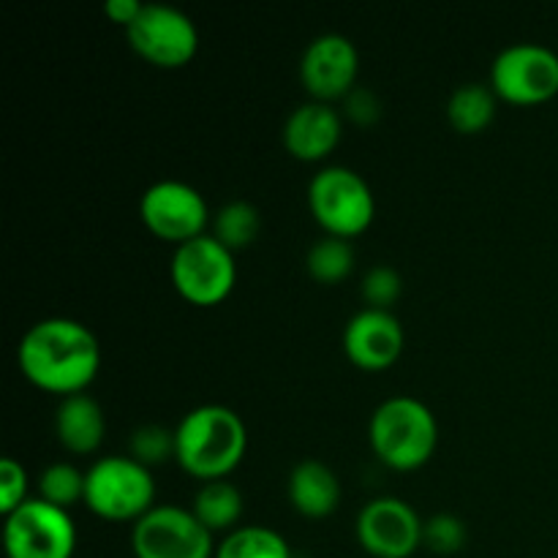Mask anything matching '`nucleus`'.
Instances as JSON below:
<instances>
[{
    "label": "nucleus",
    "instance_id": "6ab92c4d",
    "mask_svg": "<svg viewBox=\"0 0 558 558\" xmlns=\"http://www.w3.org/2000/svg\"><path fill=\"white\" fill-rule=\"evenodd\" d=\"M496 101L499 96L494 93V87L483 85V82H466L450 93L447 118H450L452 129L461 134H480L496 118Z\"/></svg>",
    "mask_w": 558,
    "mask_h": 558
},
{
    "label": "nucleus",
    "instance_id": "cd10ccee",
    "mask_svg": "<svg viewBox=\"0 0 558 558\" xmlns=\"http://www.w3.org/2000/svg\"><path fill=\"white\" fill-rule=\"evenodd\" d=\"M343 107L357 125H371L381 118V101L371 87L354 85L343 98Z\"/></svg>",
    "mask_w": 558,
    "mask_h": 558
},
{
    "label": "nucleus",
    "instance_id": "b1692460",
    "mask_svg": "<svg viewBox=\"0 0 558 558\" xmlns=\"http://www.w3.org/2000/svg\"><path fill=\"white\" fill-rule=\"evenodd\" d=\"M131 458L140 461L142 466H161L169 458H174V430L163 425H142L134 430L129 441Z\"/></svg>",
    "mask_w": 558,
    "mask_h": 558
},
{
    "label": "nucleus",
    "instance_id": "5701e85b",
    "mask_svg": "<svg viewBox=\"0 0 558 558\" xmlns=\"http://www.w3.org/2000/svg\"><path fill=\"white\" fill-rule=\"evenodd\" d=\"M38 490L47 505L71 510L74 505L85 501V474L71 463H49L38 477Z\"/></svg>",
    "mask_w": 558,
    "mask_h": 558
},
{
    "label": "nucleus",
    "instance_id": "39448f33",
    "mask_svg": "<svg viewBox=\"0 0 558 558\" xmlns=\"http://www.w3.org/2000/svg\"><path fill=\"white\" fill-rule=\"evenodd\" d=\"M308 205L327 234L347 240L365 232L376 213L374 191L349 167L319 169L308 183Z\"/></svg>",
    "mask_w": 558,
    "mask_h": 558
},
{
    "label": "nucleus",
    "instance_id": "7ed1b4c3",
    "mask_svg": "<svg viewBox=\"0 0 558 558\" xmlns=\"http://www.w3.org/2000/svg\"><path fill=\"white\" fill-rule=\"evenodd\" d=\"M368 439L376 456L398 472H412L430 461L439 441L434 412L412 396H392L374 412Z\"/></svg>",
    "mask_w": 558,
    "mask_h": 558
},
{
    "label": "nucleus",
    "instance_id": "0eeeda50",
    "mask_svg": "<svg viewBox=\"0 0 558 558\" xmlns=\"http://www.w3.org/2000/svg\"><path fill=\"white\" fill-rule=\"evenodd\" d=\"M3 545L9 558H71L76 529L69 510L44 499H27L5 515Z\"/></svg>",
    "mask_w": 558,
    "mask_h": 558
},
{
    "label": "nucleus",
    "instance_id": "c85d7f7f",
    "mask_svg": "<svg viewBox=\"0 0 558 558\" xmlns=\"http://www.w3.org/2000/svg\"><path fill=\"white\" fill-rule=\"evenodd\" d=\"M140 9H142L140 0H107V3H104V11H107L109 20L120 22L123 27H129L131 22L136 20Z\"/></svg>",
    "mask_w": 558,
    "mask_h": 558
},
{
    "label": "nucleus",
    "instance_id": "423d86ee",
    "mask_svg": "<svg viewBox=\"0 0 558 558\" xmlns=\"http://www.w3.org/2000/svg\"><path fill=\"white\" fill-rule=\"evenodd\" d=\"M172 283L189 303L218 305L232 292L238 265L227 245L218 243L213 234L180 243L172 254Z\"/></svg>",
    "mask_w": 558,
    "mask_h": 558
},
{
    "label": "nucleus",
    "instance_id": "f8f14e48",
    "mask_svg": "<svg viewBox=\"0 0 558 558\" xmlns=\"http://www.w3.org/2000/svg\"><path fill=\"white\" fill-rule=\"evenodd\" d=\"M357 539L376 558H409L423 545V518L403 499L381 496L360 510Z\"/></svg>",
    "mask_w": 558,
    "mask_h": 558
},
{
    "label": "nucleus",
    "instance_id": "1a4fd4ad",
    "mask_svg": "<svg viewBox=\"0 0 558 558\" xmlns=\"http://www.w3.org/2000/svg\"><path fill=\"white\" fill-rule=\"evenodd\" d=\"M131 550L136 558H216L213 534L183 507H153L134 523Z\"/></svg>",
    "mask_w": 558,
    "mask_h": 558
},
{
    "label": "nucleus",
    "instance_id": "f03ea898",
    "mask_svg": "<svg viewBox=\"0 0 558 558\" xmlns=\"http://www.w3.org/2000/svg\"><path fill=\"white\" fill-rule=\"evenodd\" d=\"M248 447V430L229 407H196L174 428V458L196 480H227L240 466Z\"/></svg>",
    "mask_w": 558,
    "mask_h": 558
},
{
    "label": "nucleus",
    "instance_id": "9b49d317",
    "mask_svg": "<svg viewBox=\"0 0 558 558\" xmlns=\"http://www.w3.org/2000/svg\"><path fill=\"white\" fill-rule=\"evenodd\" d=\"M140 216L156 238L180 245L205 234L210 210L194 185L183 180H158L142 194Z\"/></svg>",
    "mask_w": 558,
    "mask_h": 558
},
{
    "label": "nucleus",
    "instance_id": "2eb2a0df",
    "mask_svg": "<svg viewBox=\"0 0 558 558\" xmlns=\"http://www.w3.org/2000/svg\"><path fill=\"white\" fill-rule=\"evenodd\" d=\"M341 140V114L327 101H305L283 123V145L300 161H319Z\"/></svg>",
    "mask_w": 558,
    "mask_h": 558
},
{
    "label": "nucleus",
    "instance_id": "4be33fe9",
    "mask_svg": "<svg viewBox=\"0 0 558 558\" xmlns=\"http://www.w3.org/2000/svg\"><path fill=\"white\" fill-rule=\"evenodd\" d=\"M305 267L319 283H338L352 272L354 267V248L347 238L325 234L311 245L305 256Z\"/></svg>",
    "mask_w": 558,
    "mask_h": 558
},
{
    "label": "nucleus",
    "instance_id": "6e6552de",
    "mask_svg": "<svg viewBox=\"0 0 558 558\" xmlns=\"http://www.w3.org/2000/svg\"><path fill=\"white\" fill-rule=\"evenodd\" d=\"M490 87L510 104H543L558 93V54L545 44H510L490 65Z\"/></svg>",
    "mask_w": 558,
    "mask_h": 558
},
{
    "label": "nucleus",
    "instance_id": "a211bd4d",
    "mask_svg": "<svg viewBox=\"0 0 558 558\" xmlns=\"http://www.w3.org/2000/svg\"><path fill=\"white\" fill-rule=\"evenodd\" d=\"M191 512L210 534L234 532L240 515H243V494L229 480H210L196 490Z\"/></svg>",
    "mask_w": 558,
    "mask_h": 558
},
{
    "label": "nucleus",
    "instance_id": "f257e3e1",
    "mask_svg": "<svg viewBox=\"0 0 558 558\" xmlns=\"http://www.w3.org/2000/svg\"><path fill=\"white\" fill-rule=\"evenodd\" d=\"M20 371L41 390L54 396H76L96 379L101 349L87 325L74 319H44L22 336L16 349Z\"/></svg>",
    "mask_w": 558,
    "mask_h": 558
},
{
    "label": "nucleus",
    "instance_id": "393cba45",
    "mask_svg": "<svg viewBox=\"0 0 558 558\" xmlns=\"http://www.w3.org/2000/svg\"><path fill=\"white\" fill-rule=\"evenodd\" d=\"M423 545L439 556H452L466 545V526L458 515L439 512L423 521Z\"/></svg>",
    "mask_w": 558,
    "mask_h": 558
},
{
    "label": "nucleus",
    "instance_id": "20e7f679",
    "mask_svg": "<svg viewBox=\"0 0 558 558\" xmlns=\"http://www.w3.org/2000/svg\"><path fill=\"white\" fill-rule=\"evenodd\" d=\"M156 480L131 456H109L85 472V505L107 521H140L153 510Z\"/></svg>",
    "mask_w": 558,
    "mask_h": 558
},
{
    "label": "nucleus",
    "instance_id": "bb28decb",
    "mask_svg": "<svg viewBox=\"0 0 558 558\" xmlns=\"http://www.w3.org/2000/svg\"><path fill=\"white\" fill-rule=\"evenodd\" d=\"M25 490H27V472L22 463L14 458H3L0 461V512L9 515L16 507L25 505Z\"/></svg>",
    "mask_w": 558,
    "mask_h": 558
},
{
    "label": "nucleus",
    "instance_id": "aec40b11",
    "mask_svg": "<svg viewBox=\"0 0 558 558\" xmlns=\"http://www.w3.org/2000/svg\"><path fill=\"white\" fill-rule=\"evenodd\" d=\"M216 558H292V550L272 529L238 526L218 543Z\"/></svg>",
    "mask_w": 558,
    "mask_h": 558
},
{
    "label": "nucleus",
    "instance_id": "dca6fc26",
    "mask_svg": "<svg viewBox=\"0 0 558 558\" xmlns=\"http://www.w3.org/2000/svg\"><path fill=\"white\" fill-rule=\"evenodd\" d=\"M54 434L69 452H76V456L96 452L107 434V420L96 398L87 392L60 398L58 412H54Z\"/></svg>",
    "mask_w": 558,
    "mask_h": 558
},
{
    "label": "nucleus",
    "instance_id": "ddd939ff",
    "mask_svg": "<svg viewBox=\"0 0 558 558\" xmlns=\"http://www.w3.org/2000/svg\"><path fill=\"white\" fill-rule=\"evenodd\" d=\"M357 69L360 54L352 38L341 33H322L305 47L300 60V80L316 101H332V98H347L357 80Z\"/></svg>",
    "mask_w": 558,
    "mask_h": 558
},
{
    "label": "nucleus",
    "instance_id": "4468645a",
    "mask_svg": "<svg viewBox=\"0 0 558 558\" xmlns=\"http://www.w3.org/2000/svg\"><path fill=\"white\" fill-rule=\"evenodd\" d=\"M343 352L363 371L390 368L403 352L401 322L392 311L363 308L343 327Z\"/></svg>",
    "mask_w": 558,
    "mask_h": 558
},
{
    "label": "nucleus",
    "instance_id": "412c9836",
    "mask_svg": "<svg viewBox=\"0 0 558 558\" xmlns=\"http://www.w3.org/2000/svg\"><path fill=\"white\" fill-rule=\"evenodd\" d=\"M262 229V216L251 202L245 199H232L216 213V221H213V238L221 245H227L229 251L248 248L256 240Z\"/></svg>",
    "mask_w": 558,
    "mask_h": 558
},
{
    "label": "nucleus",
    "instance_id": "f3484780",
    "mask_svg": "<svg viewBox=\"0 0 558 558\" xmlns=\"http://www.w3.org/2000/svg\"><path fill=\"white\" fill-rule=\"evenodd\" d=\"M289 501L305 518H327L341 501V483L327 463L305 458L289 474Z\"/></svg>",
    "mask_w": 558,
    "mask_h": 558
},
{
    "label": "nucleus",
    "instance_id": "a878e982",
    "mask_svg": "<svg viewBox=\"0 0 558 558\" xmlns=\"http://www.w3.org/2000/svg\"><path fill=\"white\" fill-rule=\"evenodd\" d=\"M401 276L387 265L371 267L363 278V300L368 303V308L390 311V305L401 298Z\"/></svg>",
    "mask_w": 558,
    "mask_h": 558
},
{
    "label": "nucleus",
    "instance_id": "9d476101",
    "mask_svg": "<svg viewBox=\"0 0 558 558\" xmlns=\"http://www.w3.org/2000/svg\"><path fill=\"white\" fill-rule=\"evenodd\" d=\"M129 44L161 69L185 65L199 49V31L185 11L169 3H142L136 20L125 27Z\"/></svg>",
    "mask_w": 558,
    "mask_h": 558
}]
</instances>
